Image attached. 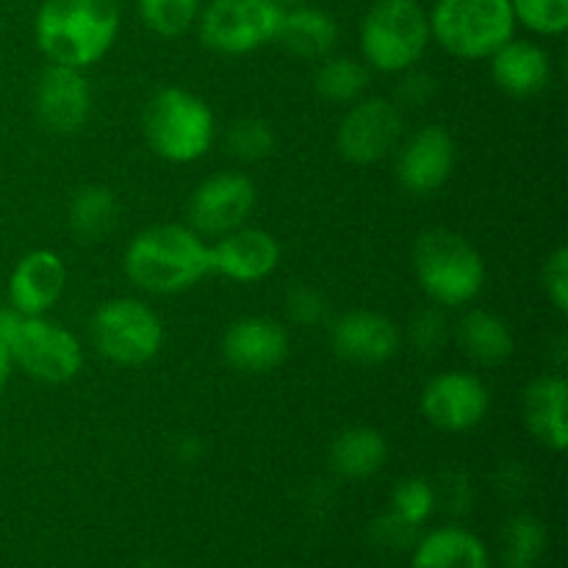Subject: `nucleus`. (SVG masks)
<instances>
[{
  "instance_id": "f257e3e1",
  "label": "nucleus",
  "mask_w": 568,
  "mask_h": 568,
  "mask_svg": "<svg viewBox=\"0 0 568 568\" xmlns=\"http://www.w3.org/2000/svg\"><path fill=\"white\" fill-rule=\"evenodd\" d=\"M122 272L144 294L170 297L189 292L211 272L209 242L178 222L150 225L128 242Z\"/></svg>"
},
{
  "instance_id": "f03ea898",
  "label": "nucleus",
  "mask_w": 568,
  "mask_h": 568,
  "mask_svg": "<svg viewBox=\"0 0 568 568\" xmlns=\"http://www.w3.org/2000/svg\"><path fill=\"white\" fill-rule=\"evenodd\" d=\"M120 22L116 0H44L33 37L48 64L89 70L114 48Z\"/></svg>"
},
{
  "instance_id": "7ed1b4c3",
  "label": "nucleus",
  "mask_w": 568,
  "mask_h": 568,
  "mask_svg": "<svg viewBox=\"0 0 568 568\" xmlns=\"http://www.w3.org/2000/svg\"><path fill=\"white\" fill-rule=\"evenodd\" d=\"M414 272L433 305L464 308L486 286V261L480 250L449 227H430L414 244Z\"/></svg>"
},
{
  "instance_id": "20e7f679",
  "label": "nucleus",
  "mask_w": 568,
  "mask_h": 568,
  "mask_svg": "<svg viewBox=\"0 0 568 568\" xmlns=\"http://www.w3.org/2000/svg\"><path fill=\"white\" fill-rule=\"evenodd\" d=\"M148 148L170 164H194L216 142V116L200 94L181 87L159 89L142 114Z\"/></svg>"
},
{
  "instance_id": "39448f33",
  "label": "nucleus",
  "mask_w": 568,
  "mask_h": 568,
  "mask_svg": "<svg viewBox=\"0 0 568 568\" xmlns=\"http://www.w3.org/2000/svg\"><path fill=\"white\" fill-rule=\"evenodd\" d=\"M430 42V20L419 0H375L361 20V59L369 70H414Z\"/></svg>"
},
{
  "instance_id": "423d86ee",
  "label": "nucleus",
  "mask_w": 568,
  "mask_h": 568,
  "mask_svg": "<svg viewBox=\"0 0 568 568\" xmlns=\"http://www.w3.org/2000/svg\"><path fill=\"white\" fill-rule=\"evenodd\" d=\"M427 20L433 42L460 61H488L516 37L510 0H436Z\"/></svg>"
},
{
  "instance_id": "0eeeda50",
  "label": "nucleus",
  "mask_w": 568,
  "mask_h": 568,
  "mask_svg": "<svg viewBox=\"0 0 568 568\" xmlns=\"http://www.w3.org/2000/svg\"><path fill=\"white\" fill-rule=\"evenodd\" d=\"M89 336L100 358L136 369L150 364L164 347V322L136 297H111L94 308Z\"/></svg>"
},
{
  "instance_id": "6e6552de",
  "label": "nucleus",
  "mask_w": 568,
  "mask_h": 568,
  "mask_svg": "<svg viewBox=\"0 0 568 568\" xmlns=\"http://www.w3.org/2000/svg\"><path fill=\"white\" fill-rule=\"evenodd\" d=\"M6 349L17 369L48 386L75 381L83 369L81 338L50 316H22Z\"/></svg>"
},
{
  "instance_id": "1a4fd4ad",
  "label": "nucleus",
  "mask_w": 568,
  "mask_h": 568,
  "mask_svg": "<svg viewBox=\"0 0 568 568\" xmlns=\"http://www.w3.org/2000/svg\"><path fill=\"white\" fill-rule=\"evenodd\" d=\"M283 6L275 0H209L200 9L197 33L220 55H247L275 42Z\"/></svg>"
},
{
  "instance_id": "9d476101",
  "label": "nucleus",
  "mask_w": 568,
  "mask_h": 568,
  "mask_svg": "<svg viewBox=\"0 0 568 568\" xmlns=\"http://www.w3.org/2000/svg\"><path fill=\"white\" fill-rule=\"evenodd\" d=\"M403 111L388 98H361L338 122V153L349 164L369 166L394 153L403 139Z\"/></svg>"
},
{
  "instance_id": "9b49d317",
  "label": "nucleus",
  "mask_w": 568,
  "mask_h": 568,
  "mask_svg": "<svg viewBox=\"0 0 568 568\" xmlns=\"http://www.w3.org/2000/svg\"><path fill=\"white\" fill-rule=\"evenodd\" d=\"M255 183L242 172H216L189 197V227L203 239H220L247 225L255 209Z\"/></svg>"
},
{
  "instance_id": "f8f14e48",
  "label": "nucleus",
  "mask_w": 568,
  "mask_h": 568,
  "mask_svg": "<svg viewBox=\"0 0 568 568\" xmlns=\"http://www.w3.org/2000/svg\"><path fill=\"white\" fill-rule=\"evenodd\" d=\"M422 416L442 433H469L491 408L488 386L475 372L447 369L430 377L422 392Z\"/></svg>"
},
{
  "instance_id": "ddd939ff",
  "label": "nucleus",
  "mask_w": 568,
  "mask_h": 568,
  "mask_svg": "<svg viewBox=\"0 0 568 568\" xmlns=\"http://www.w3.org/2000/svg\"><path fill=\"white\" fill-rule=\"evenodd\" d=\"M458 148L442 125H425L397 144V181L414 197L436 194L453 178Z\"/></svg>"
},
{
  "instance_id": "4468645a",
  "label": "nucleus",
  "mask_w": 568,
  "mask_h": 568,
  "mask_svg": "<svg viewBox=\"0 0 568 568\" xmlns=\"http://www.w3.org/2000/svg\"><path fill=\"white\" fill-rule=\"evenodd\" d=\"M281 242L264 227L242 225L209 244L211 272L233 283H261L281 266Z\"/></svg>"
},
{
  "instance_id": "2eb2a0df",
  "label": "nucleus",
  "mask_w": 568,
  "mask_h": 568,
  "mask_svg": "<svg viewBox=\"0 0 568 568\" xmlns=\"http://www.w3.org/2000/svg\"><path fill=\"white\" fill-rule=\"evenodd\" d=\"M33 103H37L39 122L48 131L67 136L87 125L92 114V89L83 70L48 64L37 81Z\"/></svg>"
},
{
  "instance_id": "dca6fc26",
  "label": "nucleus",
  "mask_w": 568,
  "mask_h": 568,
  "mask_svg": "<svg viewBox=\"0 0 568 568\" xmlns=\"http://www.w3.org/2000/svg\"><path fill=\"white\" fill-rule=\"evenodd\" d=\"M288 333L272 316H244L222 336V358L242 375H266L288 358Z\"/></svg>"
},
{
  "instance_id": "f3484780",
  "label": "nucleus",
  "mask_w": 568,
  "mask_h": 568,
  "mask_svg": "<svg viewBox=\"0 0 568 568\" xmlns=\"http://www.w3.org/2000/svg\"><path fill=\"white\" fill-rule=\"evenodd\" d=\"M331 347L347 364L381 366L399 353L403 333L377 311H347L331 325Z\"/></svg>"
},
{
  "instance_id": "a211bd4d",
  "label": "nucleus",
  "mask_w": 568,
  "mask_h": 568,
  "mask_svg": "<svg viewBox=\"0 0 568 568\" xmlns=\"http://www.w3.org/2000/svg\"><path fill=\"white\" fill-rule=\"evenodd\" d=\"M67 288V264L55 250L39 247L22 255L9 275V305L22 316H48Z\"/></svg>"
},
{
  "instance_id": "6ab92c4d",
  "label": "nucleus",
  "mask_w": 568,
  "mask_h": 568,
  "mask_svg": "<svg viewBox=\"0 0 568 568\" xmlns=\"http://www.w3.org/2000/svg\"><path fill=\"white\" fill-rule=\"evenodd\" d=\"M568 383L560 372L541 375L525 388L521 397V416L541 447L552 453H564L568 447Z\"/></svg>"
},
{
  "instance_id": "aec40b11",
  "label": "nucleus",
  "mask_w": 568,
  "mask_h": 568,
  "mask_svg": "<svg viewBox=\"0 0 568 568\" xmlns=\"http://www.w3.org/2000/svg\"><path fill=\"white\" fill-rule=\"evenodd\" d=\"M491 78L510 98H532L541 94L552 81V59L547 48L532 39H508L497 53L488 59Z\"/></svg>"
},
{
  "instance_id": "412c9836",
  "label": "nucleus",
  "mask_w": 568,
  "mask_h": 568,
  "mask_svg": "<svg viewBox=\"0 0 568 568\" xmlns=\"http://www.w3.org/2000/svg\"><path fill=\"white\" fill-rule=\"evenodd\" d=\"M275 42L294 59L322 61L336 48L338 26L327 11L316 9V6H288L283 9Z\"/></svg>"
},
{
  "instance_id": "4be33fe9",
  "label": "nucleus",
  "mask_w": 568,
  "mask_h": 568,
  "mask_svg": "<svg viewBox=\"0 0 568 568\" xmlns=\"http://www.w3.org/2000/svg\"><path fill=\"white\" fill-rule=\"evenodd\" d=\"M410 568H488V549L464 527H436L416 538Z\"/></svg>"
},
{
  "instance_id": "5701e85b",
  "label": "nucleus",
  "mask_w": 568,
  "mask_h": 568,
  "mask_svg": "<svg viewBox=\"0 0 568 568\" xmlns=\"http://www.w3.org/2000/svg\"><path fill=\"white\" fill-rule=\"evenodd\" d=\"M458 342L466 358L475 361L477 366L505 364L516 349V338L508 322L486 308H471L460 316Z\"/></svg>"
},
{
  "instance_id": "b1692460",
  "label": "nucleus",
  "mask_w": 568,
  "mask_h": 568,
  "mask_svg": "<svg viewBox=\"0 0 568 568\" xmlns=\"http://www.w3.org/2000/svg\"><path fill=\"white\" fill-rule=\"evenodd\" d=\"M388 442L375 427H349L331 444V469L344 480H366L383 469Z\"/></svg>"
},
{
  "instance_id": "393cba45",
  "label": "nucleus",
  "mask_w": 568,
  "mask_h": 568,
  "mask_svg": "<svg viewBox=\"0 0 568 568\" xmlns=\"http://www.w3.org/2000/svg\"><path fill=\"white\" fill-rule=\"evenodd\" d=\"M116 214H120L116 194L103 183H87L72 194L67 222L78 242H100L114 231Z\"/></svg>"
},
{
  "instance_id": "a878e982",
  "label": "nucleus",
  "mask_w": 568,
  "mask_h": 568,
  "mask_svg": "<svg viewBox=\"0 0 568 568\" xmlns=\"http://www.w3.org/2000/svg\"><path fill=\"white\" fill-rule=\"evenodd\" d=\"M369 87V67L353 55H327L320 61L314 75V89L322 100L336 105H353L364 98Z\"/></svg>"
},
{
  "instance_id": "bb28decb",
  "label": "nucleus",
  "mask_w": 568,
  "mask_h": 568,
  "mask_svg": "<svg viewBox=\"0 0 568 568\" xmlns=\"http://www.w3.org/2000/svg\"><path fill=\"white\" fill-rule=\"evenodd\" d=\"M547 549V530L530 514H519L505 525L503 560L508 568H536Z\"/></svg>"
},
{
  "instance_id": "cd10ccee",
  "label": "nucleus",
  "mask_w": 568,
  "mask_h": 568,
  "mask_svg": "<svg viewBox=\"0 0 568 568\" xmlns=\"http://www.w3.org/2000/svg\"><path fill=\"white\" fill-rule=\"evenodd\" d=\"M139 17L153 33L178 39L197 26L203 0H136Z\"/></svg>"
},
{
  "instance_id": "c85d7f7f",
  "label": "nucleus",
  "mask_w": 568,
  "mask_h": 568,
  "mask_svg": "<svg viewBox=\"0 0 568 568\" xmlns=\"http://www.w3.org/2000/svg\"><path fill=\"white\" fill-rule=\"evenodd\" d=\"M510 11L536 37L558 39L568 28V0H510Z\"/></svg>"
},
{
  "instance_id": "c756f323",
  "label": "nucleus",
  "mask_w": 568,
  "mask_h": 568,
  "mask_svg": "<svg viewBox=\"0 0 568 568\" xmlns=\"http://www.w3.org/2000/svg\"><path fill=\"white\" fill-rule=\"evenodd\" d=\"M275 131H272L270 122L258 120V116H244V120H236L227 128V150L239 161H247V164L270 159L275 153Z\"/></svg>"
},
{
  "instance_id": "7c9ffc66",
  "label": "nucleus",
  "mask_w": 568,
  "mask_h": 568,
  "mask_svg": "<svg viewBox=\"0 0 568 568\" xmlns=\"http://www.w3.org/2000/svg\"><path fill=\"white\" fill-rule=\"evenodd\" d=\"M436 510V491H433V483L425 477H405L397 483L392 494V514H397L399 519L408 521V525L422 527Z\"/></svg>"
},
{
  "instance_id": "2f4dec72",
  "label": "nucleus",
  "mask_w": 568,
  "mask_h": 568,
  "mask_svg": "<svg viewBox=\"0 0 568 568\" xmlns=\"http://www.w3.org/2000/svg\"><path fill=\"white\" fill-rule=\"evenodd\" d=\"M408 338L422 355L442 353V347L449 338V322L444 316L442 305H430V308H422L419 314H414L408 327Z\"/></svg>"
},
{
  "instance_id": "473e14b6",
  "label": "nucleus",
  "mask_w": 568,
  "mask_h": 568,
  "mask_svg": "<svg viewBox=\"0 0 568 568\" xmlns=\"http://www.w3.org/2000/svg\"><path fill=\"white\" fill-rule=\"evenodd\" d=\"M369 532H372V541H375L377 547L394 549V552H399V549H410L416 544V538H419V527L408 525V521H403L397 514H392V510L377 516V519L372 521Z\"/></svg>"
},
{
  "instance_id": "72a5a7b5",
  "label": "nucleus",
  "mask_w": 568,
  "mask_h": 568,
  "mask_svg": "<svg viewBox=\"0 0 568 568\" xmlns=\"http://www.w3.org/2000/svg\"><path fill=\"white\" fill-rule=\"evenodd\" d=\"M544 292L547 300L555 305L558 314H568V250L555 247L547 255V264H544Z\"/></svg>"
},
{
  "instance_id": "f704fd0d",
  "label": "nucleus",
  "mask_w": 568,
  "mask_h": 568,
  "mask_svg": "<svg viewBox=\"0 0 568 568\" xmlns=\"http://www.w3.org/2000/svg\"><path fill=\"white\" fill-rule=\"evenodd\" d=\"M286 311L297 325L316 327L327 320V300L316 288L294 286L286 297Z\"/></svg>"
},
{
  "instance_id": "c9c22d12",
  "label": "nucleus",
  "mask_w": 568,
  "mask_h": 568,
  "mask_svg": "<svg viewBox=\"0 0 568 568\" xmlns=\"http://www.w3.org/2000/svg\"><path fill=\"white\" fill-rule=\"evenodd\" d=\"M433 491H436V508L442 505L447 514L464 516L471 508V483L464 471L442 475V480L433 483Z\"/></svg>"
},
{
  "instance_id": "e433bc0d",
  "label": "nucleus",
  "mask_w": 568,
  "mask_h": 568,
  "mask_svg": "<svg viewBox=\"0 0 568 568\" xmlns=\"http://www.w3.org/2000/svg\"><path fill=\"white\" fill-rule=\"evenodd\" d=\"M399 75H403V81H399V89H397L399 103L425 105L427 100L436 94V81H433L427 72H419L414 67V70H405V72H399Z\"/></svg>"
},
{
  "instance_id": "4c0bfd02",
  "label": "nucleus",
  "mask_w": 568,
  "mask_h": 568,
  "mask_svg": "<svg viewBox=\"0 0 568 568\" xmlns=\"http://www.w3.org/2000/svg\"><path fill=\"white\" fill-rule=\"evenodd\" d=\"M14 372V364H11V355L6 349V344H0V397H3L6 386H9V377Z\"/></svg>"
},
{
  "instance_id": "58836bf2",
  "label": "nucleus",
  "mask_w": 568,
  "mask_h": 568,
  "mask_svg": "<svg viewBox=\"0 0 568 568\" xmlns=\"http://www.w3.org/2000/svg\"><path fill=\"white\" fill-rule=\"evenodd\" d=\"M277 6H283V9H288V6H300V3H305V0H275Z\"/></svg>"
}]
</instances>
